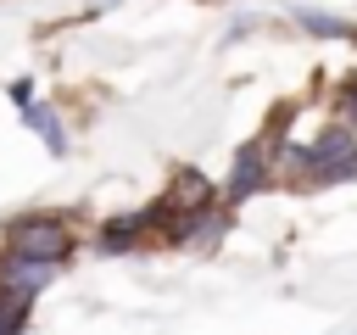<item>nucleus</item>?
Segmentation results:
<instances>
[{
  "instance_id": "obj_1",
  "label": "nucleus",
  "mask_w": 357,
  "mask_h": 335,
  "mask_svg": "<svg viewBox=\"0 0 357 335\" xmlns=\"http://www.w3.org/2000/svg\"><path fill=\"white\" fill-rule=\"evenodd\" d=\"M290 156L301 162V184L307 190L346 184V179H357V128L351 123H329L312 145H296Z\"/></svg>"
},
{
  "instance_id": "obj_2",
  "label": "nucleus",
  "mask_w": 357,
  "mask_h": 335,
  "mask_svg": "<svg viewBox=\"0 0 357 335\" xmlns=\"http://www.w3.org/2000/svg\"><path fill=\"white\" fill-rule=\"evenodd\" d=\"M6 251L17 257H39V262H67L73 257V229L50 212H28V218H11L6 223Z\"/></svg>"
},
{
  "instance_id": "obj_3",
  "label": "nucleus",
  "mask_w": 357,
  "mask_h": 335,
  "mask_svg": "<svg viewBox=\"0 0 357 335\" xmlns=\"http://www.w3.org/2000/svg\"><path fill=\"white\" fill-rule=\"evenodd\" d=\"M50 279H56V262H39V257H17V251H6V257H0V296L33 302V296H39Z\"/></svg>"
},
{
  "instance_id": "obj_4",
  "label": "nucleus",
  "mask_w": 357,
  "mask_h": 335,
  "mask_svg": "<svg viewBox=\"0 0 357 335\" xmlns=\"http://www.w3.org/2000/svg\"><path fill=\"white\" fill-rule=\"evenodd\" d=\"M257 190H268V140L240 145L234 173H229V184H223V201H245V195H257Z\"/></svg>"
},
{
  "instance_id": "obj_5",
  "label": "nucleus",
  "mask_w": 357,
  "mask_h": 335,
  "mask_svg": "<svg viewBox=\"0 0 357 335\" xmlns=\"http://www.w3.org/2000/svg\"><path fill=\"white\" fill-rule=\"evenodd\" d=\"M145 234H151V229H145V212H128V218H112V223H100L95 246L117 257V251H134V246H139Z\"/></svg>"
},
{
  "instance_id": "obj_6",
  "label": "nucleus",
  "mask_w": 357,
  "mask_h": 335,
  "mask_svg": "<svg viewBox=\"0 0 357 335\" xmlns=\"http://www.w3.org/2000/svg\"><path fill=\"white\" fill-rule=\"evenodd\" d=\"M162 201L173 207V218H190V212H201V207L212 201V184H206L201 173H178V179H173V190H167Z\"/></svg>"
},
{
  "instance_id": "obj_7",
  "label": "nucleus",
  "mask_w": 357,
  "mask_h": 335,
  "mask_svg": "<svg viewBox=\"0 0 357 335\" xmlns=\"http://www.w3.org/2000/svg\"><path fill=\"white\" fill-rule=\"evenodd\" d=\"M22 123L45 140V151H50V156H61V151H67V134H61V123H56V112H50V106H33V100H28V106H22Z\"/></svg>"
},
{
  "instance_id": "obj_8",
  "label": "nucleus",
  "mask_w": 357,
  "mask_h": 335,
  "mask_svg": "<svg viewBox=\"0 0 357 335\" xmlns=\"http://www.w3.org/2000/svg\"><path fill=\"white\" fill-rule=\"evenodd\" d=\"M296 22H301L307 34H318V39H357V28H351V22L324 17V11H296Z\"/></svg>"
},
{
  "instance_id": "obj_9",
  "label": "nucleus",
  "mask_w": 357,
  "mask_h": 335,
  "mask_svg": "<svg viewBox=\"0 0 357 335\" xmlns=\"http://www.w3.org/2000/svg\"><path fill=\"white\" fill-rule=\"evenodd\" d=\"M28 324V302H17V296H0V335H17Z\"/></svg>"
},
{
  "instance_id": "obj_10",
  "label": "nucleus",
  "mask_w": 357,
  "mask_h": 335,
  "mask_svg": "<svg viewBox=\"0 0 357 335\" xmlns=\"http://www.w3.org/2000/svg\"><path fill=\"white\" fill-rule=\"evenodd\" d=\"M340 123H351V128H357V73H346V78H340Z\"/></svg>"
},
{
  "instance_id": "obj_11",
  "label": "nucleus",
  "mask_w": 357,
  "mask_h": 335,
  "mask_svg": "<svg viewBox=\"0 0 357 335\" xmlns=\"http://www.w3.org/2000/svg\"><path fill=\"white\" fill-rule=\"evenodd\" d=\"M11 100H17V106H28V100H33V84H28V78H22V84H11Z\"/></svg>"
}]
</instances>
